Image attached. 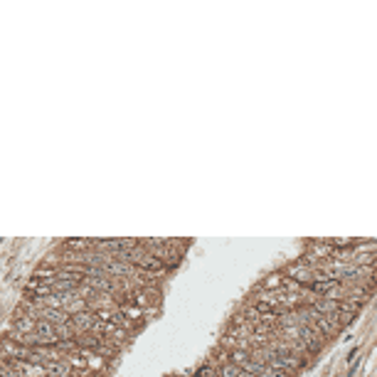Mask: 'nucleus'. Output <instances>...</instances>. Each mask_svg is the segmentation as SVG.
Listing matches in <instances>:
<instances>
[{"label": "nucleus", "instance_id": "obj_1", "mask_svg": "<svg viewBox=\"0 0 377 377\" xmlns=\"http://www.w3.org/2000/svg\"><path fill=\"white\" fill-rule=\"evenodd\" d=\"M284 276L303 286V284H311V281H313V269L299 261V264H291V266H289V269L284 271Z\"/></svg>", "mask_w": 377, "mask_h": 377}, {"label": "nucleus", "instance_id": "obj_3", "mask_svg": "<svg viewBox=\"0 0 377 377\" xmlns=\"http://www.w3.org/2000/svg\"><path fill=\"white\" fill-rule=\"evenodd\" d=\"M358 350H360V348H353V350L348 353V363H353V360H355V355H358Z\"/></svg>", "mask_w": 377, "mask_h": 377}, {"label": "nucleus", "instance_id": "obj_2", "mask_svg": "<svg viewBox=\"0 0 377 377\" xmlns=\"http://www.w3.org/2000/svg\"><path fill=\"white\" fill-rule=\"evenodd\" d=\"M232 365H237V368H244L247 363H249V350H244V348H234L232 353H229V358H227Z\"/></svg>", "mask_w": 377, "mask_h": 377}]
</instances>
